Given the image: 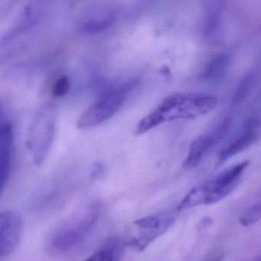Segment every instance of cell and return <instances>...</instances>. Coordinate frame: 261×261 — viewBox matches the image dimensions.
I'll list each match as a JSON object with an SVG mask.
<instances>
[{
    "mask_svg": "<svg viewBox=\"0 0 261 261\" xmlns=\"http://www.w3.org/2000/svg\"><path fill=\"white\" fill-rule=\"evenodd\" d=\"M134 84H125L103 93L79 117L77 126L79 129L95 127L113 117L123 106L128 91Z\"/></svg>",
    "mask_w": 261,
    "mask_h": 261,
    "instance_id": "5b68a950",
    "label": "cell"
},
{
    "mask_svg": "<svg viewBox=\"0 0 261 261\" xmlns=\"http://www.w3.org/2000/svg\"><path fill=\"white\" fill-rule=\"evenodd\" d=\"M255 261H261V254L259 255V256H258L257 258H256V260Z\"/></svg>",
    "mask_w": 261,
    "mask_h": 261,
    "instance_id": "ac0fdd59",
    "label": "cell"
},
{
    "mask_svg": "<svg viewBox=\"0 0 261 261\" xmlns=\"http://www.w3.org/2000/svg\"><path fill=\"white\" fill-rule=\"evenodd\" d=\"M230 58L227 55L221 54L211 61L204 71L201 79L207 82H217L223 79L228 69Z\"/></svg>",
    "mask_w": 261,
    "mask_h": 261,
    "instance_id": "4fadbf2b",
    "label": "cell"
},
{
    "mask_svg": "<svg viewBox=\"0 0 261 261\" xmlns=\"http://www.w3.org/2000/svg\"><path fill=\"white\" fill-rule=\"evenodd\" d=\"M23 219L19 211L6 210L0 214V256L13 254L20 244Z\"/></svg>",
    "mask_w": 261,
    "mask_h": 261,
    "instance_id": "ba28073f",
    "label": "cell"
},
{
    "mask_svg": "<svg viewBox=\"0 0 261 261\" xmlns=\"http://www.w3.org/2000/svg\"><path fill=\"white\" fill-rule=\"evenodd\" d=\"M218 98L201 92L175 93L165 97L136 126V135H141L156 126L174 120H192L213 111Z\"/></svg>",
    "mask_w": 261,
    "mask_h": 261,
    "instance_id": "6da1fadb",
    "label": "cell"
},
{
    "mask_svg": "<svg viewBox=\"0 0 261 261\" xmlns=\"http://www.w3.org/2000/svg\"><path fill=\"white\" fill-rule=\"evenodd\" d=\"M178 211L161 212L140 218L133 224L127 246L137 251H143L154 241L164 234L175 223Z\"/></svg>",
    "mask_w": 261,
    "mask_h": 261,
    "instance_id": "8992f818",
    "label": "cell"
},
{
    "mask_svg": "<svg viewBox=\"0 0 261 261\" xmlns=\"http://www.w3.org/2000/svg\"><path fill=\"white\" fill-rule=\"evenodd\" d=\"M253 82H254V79L253 74H247L241 80V83L238 85V89L235 91L234 97H233L234 103H239L247 97L248 93L250 92L253 88Z\"/></svg>",
    "mask_w": 261,
    "mask_h": 261,
    "instance_id": "9a60e30c",
    "label": "cell"
},
{
    "mask_svg": "<svg viewBox=\"0 0 261 261\" xmlns=\"http://www.w3.org/2000/svg\"><path fill=\"white\" fill-rule=\"evenodd\" d=\"M13 144V126L10 122H6L2 123L0 135V175L2 192L5 189L11 172Z\"/></svg>",
    "mask_w": 261,
    "mask_h": 261,
    "instance_id": "30bf717a",
    "label": "cell"
},
{
    "mask_svg": "<svg viewBox=\"0 0 261 261\" xmlns=\"http://www.w3.org/2000/svg\"><path fill=\"white\" fill-rule=\"evenodd\" d=\"M56 116L53 107L47 105L38 112L29 129L27 148L33 163L40 166L45 163L54 142Z\"/></svg>",
    "mask_w": 261,
    "mask_h": 261,
    "instance_id": "277c9868",
    "label": "cell"
},
{
    "mask_svg": "<svg viewBox=\"0 0 261 261\" xmlns=\"http://www.w3.org/2000/svg\"><path fill=\"white\" fill-rule=\"evenodd\" d=\"M250 162L243 161L227 168L210 180L191 189L177 206L178 212L197 206L215 204L237 189Z\"/></svg>",
    "mask_w": 261,
    "mask_h": 261,
    "instance_id": "7a4b0ae2",
    "label": "cell"
},
{
    "mask_svg": "<svg viewBox=\"0 0 261 261\" xmlns=\"http://www.w3.org/2000/svg\"><path fill=\"white\" fill-rule=\"evenodd\" d=\"M231 126V119L225 118L212 130L194 140L191 143L183 167L186 169L197 167L206 155L227 135Z\"/></svg>",
    "mask_w": 261,
    "mask_h": 261,
    "instance_id": "52a82bcc",
    "label": "cell"
},
{
    "mask_svg": "<svg viewBox=\"0 0 261 261\" xmlns=\"http://www.w3.org/2000/svg\"><path fill=\"white\" fill-rule=\"evenodd\" d=\"M70 85L71 83L68 76L62 75L59 77L53 85V90H51L53 97L59 98L66 95L69 91Z\"/></svg>",
    "mask_w": 261,
    "mask_h": 261,
    "instance_id": "2e32d148",
    "label": "cell"
},
{
    "mask_svg": "<svg viewBox=\"0 0 261 261\" xmlns=\"http://www.w3.org/2000/svg\"><path fill=\"white\" fill-rule=\"evenodd\" d=\"M99 213V204L92 203L67 222L61 224L49 237L50 250L55 253H62L77 247L94 228Z\"/></svg>",
    "mask_w": 261,
    "mask_h": 261,
    "instance_id": "3957f363",
    "label": "cell"
},
{
    "mask_svg": "<svg viewBox=\"0 0 261 261\" xmlns=\"http://www.w3.org/2000/svg\"><path fill=\"white\" fill-rule=\"evenodd\" d=\"M116 11L110 7H98L85 16L81 22L80 30L85 34H94L106 30L114 23Z\"/></svg>",
    "mask_w": 261,
    "mask_h": 261,
    "instance_id": "8fae6325",
    "label": "cell"
},
{
    "mask_svg": "<svg viewBox=\"0 0 261 261\" xmlns=\"http://www.w3.org/2000/svg\"><path fill=\"white\" fill-rule=\"evenodd\" d=\"M259 134V122L255 119L247 120L241 130L221 149L217 158L215 168L220 167L232 157L248 149L257 140Z\"/></svg>",
    "mask_w": 261,
    "mask_h": 261,
    "instance_id": "9c48e42d",
    "label": "cell"
},
{
    "mask_svg": "<svg viewBox=\"0 0 261 261\" xmlns=\"http://www.w3.org/2000/svg\"><path fill=\"white\" fill-rule=\"evenodd\" d=\"M212 261H222V257L221 256H218V257L215 258V259H212Z\"/></svg>",
    "mask_w": 261,
    "mask_h": 261,
    "instance_id": "e0dca14e",
    "label": "cell"
},
{
    "mask_svg": "<svg viewBox=\"0 0 261 261\" xmlns=\"http://www.w3.org/2000/svg\"><path fill=\"white\" fill-rule=\"evenodd\" d=\"M261 219V195L240 215L239 221L244 227L253 225Z\"/></svg>",
    "mask_w": 261,
    "mask_h": 261,
    "instance_id": "5bb4252c",
    "label": "cell"
},
{
    "mask_svg": "<svg viewBox=\"0 0 261 261\" xmlns=\"http://www.w3.org/2000/svg\"><path fill=\"white\" fill-rule=\"evenodd\" d=\"M126 246V240L111 238L103 247L85 261H120Z\"/></svg>",
    "mask_w": 261,
    "mask_h": 261,
    "instance_id": "7c38bea8",
    "label": "cell"
}]
</instances>
